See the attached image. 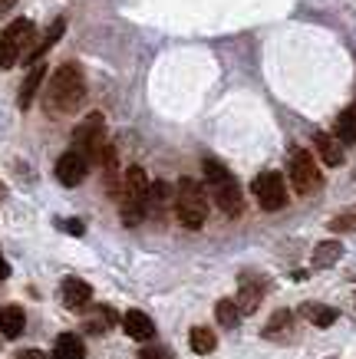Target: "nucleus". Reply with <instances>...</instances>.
I'll return each instance as SVG.
<instances>
[{"instance_id":"1","label":"nucleus","mask_w":356,"mask_h":359,"mask_svg":"<svg viewBox=\"0 0 356 359\" xmlns=\"http://www.w3.org/2000/svg\"><path fill=\"white\" fill-rule=\"evenodd\" d=\"M83 99H86V76H83V69L76 63L56 66V73L46 83L44 109L50 116H70L73 109L83 106Z\"/></svg>"},{"instance_id":"2","label":"nucleus","mask_w":356,"mask_h":359,"mask_svg":"<svg viewBox=\"0 0 356 359\" xmlns=\"http://www.w3.org/2000/svg\"><path fill=\"white\" fill-rule=\"evenodd\" d=\"M149 191H152L149 175L142 172L139 165L126 168L122 185H119V195H122V201H119V218H122V224L136 228V224L145 221V215H149Z\"/></svg>"},{"instance_id":"3","label":"nucleus","mask_w":356,"mask_h":359,"mask_svg":"<svg viewBox=\"0 0 356 359\" xmlns=\"http://www.w3.org/2000/svg\"><path fill=\"white\" fill-rule=\"evenodd\" d=\"M172 208H175V218H178V224H182V228H188V231L205 228V221H208V198H205V188L198 185L195 178H182V182L175 185Z\"/></svg>"},{"instance_id":"4","label":"nucleus","mask_w":356,"mask_h":359,"mask_svg":"<svg viewBox=\"0 0 356 359\" xmlns=\"http://www.w3.org/2000/svg\"><path fill=\"white\" fill-rule=\"evenodd\" d=\"M33 36L37 27L30 20H13L0 33V69H11L17 60H27V53L33 50Z\"/></svg>"},{"instance_id":"5","label":"nucleus","mask_w":356,"mask_h":359,"mask_svg":"<svg viewBox=\"0 0 356 359\" xmlns=\"http://www.w3.org/2000/svg\"><path fill=\"white\" fill-rule=\"evenodd\" d=\"M291 185H294V191L303 198L317 195V191L324 188V175H320L317 162H313V155L303 152V149H294L291 152Z\"/></svg>"},{"instance_id":"6","label":"nucleus","mask_w":356,"mask_h":359,"mask_svg":"<svg viewBox=\"0 0 356 359\" xmlns=\"http://www.w3.org/2000/svg\"><path fill=\"white\" fill-rule=\"evenodd\" d=\"M103 129H106V122H103L99 112L86 116V119L73 129V152L86 155L89 165L99 162V155H103V149H106V142H103Z\"/></svg>"},{"instance_id":"7","label":"nucleus","mask_w":356,"mask_h":359,"mask_svg":"<svg viewBox=\"0 0 356 359\" xmlns=\"http://www.w3.org/2000/svg\"><path fill=\"white\" fill-rule=\"evenodd\" d=\"M251 191H254V198H258V205L264 211H281L287 205V188H284L281 172H261L251 182Z\"/></svg>"},{"instance_id":"8","label":"nucleus","mask_w":356,"mask_h":359,"mask_svg":"<svg viewBox=\"0 0 356 359\" xmlns=\"http://www.w3.org/2000/svg\"><path fill=\"white\" fill-rule=\"evenodd\" d=\"M89 175V158L86 155H79V152H63L60 155V162H56V182L66 188H76L83 178Z\"/></svg>"},{"instance_id":"9","label":"nucleus","mask_w":356,"mask_h":359,"mask_svg":"<svg viewBox=\"0 0 356 359\" xmlns=\"http://www.w3.org/2000/svg\"><path fill=\"white\" fill-rule=\"evenodd\" d=\"M215 191V205L225 211L228 218H237L241 211H244V195H241V188H237V182L231 178V182H225V185L211 188Z\"/></svg>"},{"instance_id":"10","label":"nucleus","mask_w":356,"mask_h":359,"mask_svg":"<svg viewBox=\"0 0 356 359\" xmlns=\"http://www.w3.org/2000/svg\"><path fill=\"white\" fill-rule=\"evenodd\" d=\"M261 297H264V280H258V277H241V290H237V310L241 313H254L261 306Z\"/></svg>"},{"instance_id":"11","label":"nucleus","mask_w":356,"mask_h":359,"mask_svg":"<svg viewBox=\"0 0 356 359\" xmlns=\"http://www.w3.org/2000/svg\"><path fill=\"white\" fill-rule=\"evenodd\" d=\"M60 290H63V304L70 306V310H83V306H89V300H93V287H89L86 280H79V277H66Z\"/></svg>"},{"instance_id":"12","label":"nucleus","mask_w":356,"mask_h":359,"mask_svg":"<svg viewBox=\"0 0 356 359\" xmlns=\"http://www.w3.org/2000/svg\"><path fill=\"white\" fill-rule=\"evenodd\" d=\"M313 145H317V155H320L324 165H330V168H340V165H343V145H340L336 135L317 132V135H313Z\"/></svg>"},{"instance_id":"13","label":"nucleus","mask_w":356,"mask_h":359,"mask_svg":"<svg viewBox=\"0 0 356 359\" xmlns=\"http://www.w3.org/2000/svg\"><path fill=\"white\" fill-rule=\"evenodd\" d=\"M122 330H126V337L139 339V343H145V339L155 337V327H152L149 313H142V310H126V316H122Z\"/></svg>"},{"instance_id":"14","label":"nucleus","mask_w":356,"mask_h":359,"mask_svg":"<svg viewBox=\"0 0 356 359\" xmlns=\"http://www.w3.org/2000/svg\"><path fill=\"white\" fill-rule=\"evenodd\" d=\"M27 327V313H23L17 304L0 306V337L4 339H17Z\"/></svg>"},{"instance_id":"15","label":"nucleus","mask_w":356,"mask_h":359,"mask_svg":"<svg viewBox=\"0 0 356 359\" xmlns=\"http://www.w3.org/2000/svg\"><path fill=\"white\" fill-rule=\"evenodd\" d=\"M44 79H46V66L44 63L30 66V73H27V79H23V86H20V96H17L20 109H30V102H33V96L40 93V83H44Z\"/></svg>"},{"instance_id":"16","label":"nucleus","mask_w":356,"mask_h":359,"mask_svg":"<svg viewBox=\"0 0 356 359\" xmlns=\"http://www.w3.org/2000/svg\"><path fill=\"white\" fill-rule=\"evenodd\" d=\"M63 30H66V20H63V17H60V20H53V27L46 30L44 40H40V43H33V50L27 53V63H33V66H37V63H44V56L50 53V46H53L56 40L63 36Z\"/></svg>"},{"instance_id":"17","label":"nucleus","mask_w":356,"mask_h":359,"mask_svg":"<svg viewBox=\"0 0 356 359\" xmlns=\"http://www.w3.org/2000/svg\"><path fill=\"white\" fill-rule=\"evenodd\" d=\"M301 316H303V320H310L313 327L327 330V327H334V323H336V316H340V313H336L334 306H327V304H313V300H310V304H303V306H301Z\"/></svg>"},{"instance_id":"18","label":"nucleus","mask_w":356,"mask_h":359,"mask_svg":"<svg viewBox=\"0 0 356 359\" xmlns=\"http://www.w3.org/2000/svg\"><path fill=\"white\" fill-rule=\"evenodd\" d=\"M53 359H86V346H83V339L76 337V333H63V337H56Z\"/></svg>"},{"instance_id":"19","label":"nucleus","mask_w":356,"mask_h":359,"mask_svg":"<svg viewBox=\"0 0 356 359\" xmlns=\"http://www.w3.org/2000/svg\"><path fill=\"white\" fill-rule=\"evenodd\" d=\"M343 257V244L340 241H320L313 248V267H334Z\"/></svg>"},{"instance_id":"20","label":"nucleus","mask_w":356,"mask_h":359,"mask_svg":"<svg viewBox=\"0 0 356 359\" xmlns=\"http://www.w3.org/2000/svg\"><path fill=\"white\" fill-rule=\"evenodd\" d=\"M188 343H192V349L198 353V356H208V353H215L218 337H215V330H208V327H192Z\"/></svg>"},{"instance_id":"21","label":"nucleus","mask_w":356,"mask_h":359,"mask_svg":"<svg viewBox=\"0 0 356 359\" xmlns=\"http://www.w3.org/2000/svg\"><path fill=\"white\" fill-rule=\"evenodd\" d=\"M336 139H340V145H353L356 142V112L353 109H343L336 116Z\"/></svg>"},{"instance_id":"22","label":"nucleus","mask_w":356,"mask_h":359,"mask_svg":"<svg viewBox=\"0 0 356 359\" xmlns=\"http://www.w3.org/2000/svg\"><path fill=\"white\" fill-rule=\"evenodd\" d=\"M215 316H218V323L225 330H235L237 323H241V310H237L235 300H218L215 304Z\"/></svg>"},{"instance_id":"23","label":"nucleus","mask_w":356,"mask_h":359,"mask_svg":"<svg viewBox=\"0 0 356 359\" xmlns=\"http://www.w3.org/2000/svg\"><path fill=\"white\" fill-rule=\"evenodd\" d=\"M291 323H294V313L291 310H277V313L270 316V323L264 327V337L268 339H281L287 330H291Z\"/></svg>"},{"instance_id":"24","label":"nucleus","mask_w":356,"mask_h":359,"mask_svg":"<svg viewBox=\"0 0 356 359\" xmlns=\"http://www.w3.org/2000/svg\"><path fill=\"white\" fill-rule=\"evenodd\" d=\"M202 168H205V182L211 188H218V185H225V182H231V172H228L221 162H215V158H205L202 162Z\"/></svg>"},{"instance_id":"25","label":"nucleus","mask_w":356,"mask_h":359,"mask_svg":"<svg viewBox=\"0 0 356 359\" xmlns=\"http://www.w3.org/2000/svg\"><path fill=\"white\" fill-rule=\"evenodd\" d=\"M330 231H336V234H353L356 231V208H346V211L334 215V218H330Z\"/></svg>"},{"instance_id":"26","label":"nucleus","mask_w":356,"mask_h":359,"mask_svg":"<svg viewBox=\"0 0 356 359\" xmlns=\"http://www.w3.org/2000/svg\"><path fill=\"white\" fill-rule=\"evenodd\" d=\"M112 320H116V313H112L109 306H103V310H96V313L86 320V327H89V333H103V330H109Z\"/></svg>"},{"instance_id":"27","label":"nucleus","mask_w":356,"mask_h":359,"mask_svg":"<svg viewBox=\"0 0 356 359\" xmlns=\"http://www.w3.org/2000/svg\"><path fill=\"white\" fill-rule=\"evenodd\" d=\"M139 359H172V353H169L165 346H145L139 353Z\"/></svg>"},{"instance_id":"28","label":"nucleus","mask_w":356,"mask_h":359,"mask_svg":"<svg viewBox=\"0 0 356 359\" xmlns=\"http://www.w3.org/2000/svg\"><path fill=\"white\" fill-rule=\"evenodd\" d=\"M17 359H46V353H40V349H23V353H17Z\"/></svg>"},{"instance_id":"29","label":"nucleus","mask_w":356,"mask_h":359,"mask_svg":"<svg viewBox=\"0 0 356 359\" xmlns=\"http://www.w3.org/2000/svg\"><path fill=\"white\" fill-rule=\"evenodd\" d=\"M11 277V264H7V257L0 254V280H7Z\"/></svg>"},{"instance_id":"30","label":"nucleus","mask_w":356,"mask_h":359,"mask_svg":"<svg viewBox=\"0 0 356 359\" xmlns=\"http://www.w3.org/2000/svg\"><path fill=\"white\" fill-rule=\"evenodd\" d=\"M13 4H17V0H0V17H7V13L13 11Z\"/></svg>"},{"instance_id":"31","label":"nucleus","mask_w":356,"mask_h":359,"mask_svg":"<svg viewBox=\"0 0 356 359\" xmlns=\"http://www.w3.org/2000/svg\"><path fill=\"white\" fill-rule=\"evenodd\" d=\"M66 231H73V234H83V224H79V221H70V224H63Z\"/></svg>"},{"instance_id":"32","label":"nucleus","mask_w":356,"mask_h":359,"mask_svg":"<svg viewBox=\"0 0 356 359\" xmlns=\"http://www.w3.org/2000/svg\"><path fill=\"white\" fill-rule=\"evenodd\" d=\"M4 201H7V185L0 182V205H4Z\"/></svg>"}]
</instances>
